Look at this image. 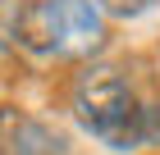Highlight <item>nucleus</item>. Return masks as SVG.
<instances>
[{
  "instance_id": "nucleus-1",
  "label": "nucleus",
  "mask_w": 160,
  "mask_h": 155,
  "mask_svg": "<svg viewBox=\"0 0 160 155\" xmlns=\"http://www.w3.org/2000/svg\"><path fill=\"white\" fill-rule=\"evenodd\" d=\"M69 109L110 151L147 146V137H142V96H137V87L128 82V73L119 64H101V60L82 64L73 73V87H69Z\"/></svg>"
},
{
  "instance_id": "nucleus-2",
  "label": "nucleus",
  "mask_w": 160,
  "mask_h": 155,
  "mask_svg": "<svg viewBox=\"0 0 160 155\" xmlns=\"http://www.w3.org/2000/svg\"><path fill=\"white\" fill-rule=\"evenodd\" d=\"M9 41L37 60H60V5L55 0H23L9 14Z\"/></svg>"
},
{
  "instance_id": "nucleus-3",
  "label": "nucleus",
  "mask_w": 160,
  "mask_h": 155,
  "mask_svg": "<svg viewBox=\"0 0 160 155\" xmlns=\"http://www.w3.org/2000/svg\"><path fill=\"white\" fill-rule=\"evenodd\" d=\"M0 155H73V142L23 109L0 105Z\"/></svg>"
},
{
  "instance_id": "nucleus-4",
  "label": "nucleus",
  "mask_w": 160,
  "mask_h": 155,
  "mask_svg": "<svg viewBox=\"0 0 160 155\" xmlns=\"http://www.w3.org/2000/svg\"><path fill=\"white\" fill-rule=\"evenodd\" d=\"M60 5V60H87L92 64V55H96L101 46H105V14H101L96 0H55Z\"/></svg>"
},
{
  "instance_id": "nucleus-5",
  "label": "nucleus",
  "mask_w": 160,
  "mask_h": 155,
  "mask_svg": "<svg viewBox=\"0 0 160 155\" xmlns=\"http://www.w3.org/2000/svg\"><path fill=\"white\" fill-rule=\"evenodd\" d=\"M96 5H101L105 18H137V14H147L156 0H96Z\"/></svg>"
},
{
  "instance_id": "nucleus-6",
  "label": "nucleus",
  "mask_w": 160,
  "mask_h": 155,
  "mask_svg": "<svg viewBox=\"0 0 160 155\" xmlns=\"http://www.w3.org/2000/svg\"><path fill=\"white\" fill-rule=\"evenodd\" d=\"M142 137H147V146H160V96L142 100Z\"/></svg>"
}]
</instances>
